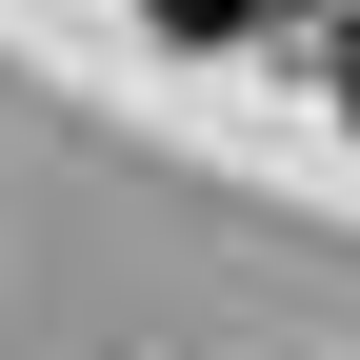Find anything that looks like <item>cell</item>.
Instances as JSON below:
<instances>
[{
	"label": "cell",
	"mask_w": 360,
	"mask_h": 360,
	"mask_svg": "<svg viewBox=\"0 0 360 360\" xmlns=\"http://www.w3.org/2000/svg\"><path fill=\"white\" fill-rule=\"evenodd\" d=\"M160 40H260V20H300V0H141Z\"/></svg>",
	"instance_id": "1"
},
{
	"label": "cell",
	"mask_w": 360,
	"mask_h": 360,
	"mask_svg": "<svg viewBox=\"0 0 360 360\" xmlns=\"http://www.w3.org/2000/svg\"><path fill=\"white\" fill-rule=\"evenodd\" d=\"M340 120H360V20H340Z\"/></svg>",
	"instance_id": "2"
}]
</instances>
